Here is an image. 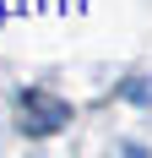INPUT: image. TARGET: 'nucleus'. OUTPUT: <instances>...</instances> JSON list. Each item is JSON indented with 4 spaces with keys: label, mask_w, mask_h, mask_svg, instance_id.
Returning a JSON list of instances; mask_svg holds the SVG:
<instances>
[{
    "label": "nucleus",
    "mask_w": 152,
    "mask_h": 158,
    "mask_svg": "<svg viewBox=\"0 0 152 158\" xmlns=\"http://www.w3.org/2000/svg\"><path fill=\"white\" fill-rule=\"evenodd\" d=\"M120 93L130 98V104H152V77H141V82H125Z\"/></svg>",
    "instance_id": "2"
},
{
    "label": "nucleus",
    "mask_w": 152,
    "mask_h": 158,
    "mask_svg": "<svg viewBox=\"0 0 152 158\" xmlns=\"http://www.w3.org/2000/svg\"><path fill=\"white\" fill-rule=\"evenodd\" d=\"M65 120H71V104H65V98L38 93V87L22 93V131H27V136H54Z\"/></svg>",
    "instance_id": "1"
}]
</instances>
